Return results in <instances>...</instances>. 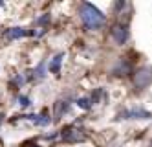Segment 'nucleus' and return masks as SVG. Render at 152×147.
Wrapping results in <instances>:
<instances>
[{
    "label": "nucleus",
    "instance_id": "f257e3e1",
    "mask_svg": "<svg viewBox=\"0 0 152 147\" xmlns=\"http://www.w3.org/2000/svg\"><path fill=\"white\" fill-rule=\"evenodd\" d=\"M79 15H81L83 24L88 28V30H99V28L104 24V15H103L94 4H88V2L81 4Z\"/></svg>",
    "mask_w": 152,
    "mask_h": 147
},
{
    "label": "nucleus",
    "instance_id": "f03ea898",
    "mask_svg": "<svg viewBox=\"0 0 152 147\" xmlns=\"http://www.w3.org/2000/svg\"><path fill=\"white\" fill-rule=\"evenodd\" d=\"M134 85L137 88H145L152 85V68H139L134 74Z\"/></svg>",
    "mask_w": 152,
    "mask_h": 147
},
{
    "label": "nucleus",
    "instance_id": "7ed1b4c3",
    "mask_svg": "<svg viewBox=\"0 0 152 147\" xmlns=\"http://www.w3.org/2000/svg\"><path fill=\"white\" fill-rule=\"evenodd\" d=\"M112 37H114V41H115L117 44L126 42V39H128V30H126V26L115 24V26L112 28Z\"/></svg>",
    "mask_w": 152,
    "mask_h": 147
},
{
    "label": "nucleus",
    "instance_id": "20e7f679",
    "mask_svg": "<svg viewBox=\"0 0 152 147\" xmlns=\"http://www.w3.org/2000/svg\"><path fill=\"white\" fill-rule=\"evenodd\" d=\"M62 138L66 140V142H79V140H83L84 136L77 131V129H73V127H66L62 131Z\"/></svg>",
    "mask_w": 152,
    "mask_h": 147
},
{
    "label": "nucleus",
    "instance_id": "39448f33",
    "mask_svg": "<svg viewBox=\"0 0 152 147\" xmlns=\"http://www.w3.org/2000/svg\"><path fill=\"white\" fill-rule=\"evenodd\" d=\"M24 35H28V31H26L24 28H11V30H7V31H6V37H7L9 41L20 39V37H24Z\"/></svg>",
    "mask_w": 152,
    "mask_h": 147
},
{
    "label": "nucleus",
    "instance_id": "423d86ee",
    "mask_svg": "<svg viewBox=\"0 0 152 147\" xmlns=\"http://www.w3.org/2000/svg\"><path fill=\"white\" fill-rule=\"evenodd\" d=\"M61 59H62V53H59L57 57L53 59V63L50 64V70H51V72H55V74L59 72V66H61Z\"/></svg>",
    "mask_w": 152,
    "mask_h": 147
},
{
    "label": "nucleus",
    "instance_id": "0eeeda50",
    "mask_svg": "<svg viewBox=\"0 0 152 147\" xmlns=\"http://www.w3.org/2000/svg\"><path fill=\"white\" fill-rule=\"evenodd\" d=\"M128 116L130 118H148L150 114H148V112H145V110H130Z\"/></svg>",
    "mask_w": 152,
    "mask_h": 147
},
{
    "label": "nucleus",
    "instance_id": "6e6552de",
    "mask_svg": "<svg viewBox=\"0 0 152 147\" xmlns=\"http://www.w3.org/2000/svg\"><path fill=\"white\" fill-rule=\"evenodd\" d=\"M77 103H79V107H81V109H90V99H86V98L79 99Z\"/></svg>",
    "mask_w": 152,
    "mask_h": 147
},
{
    "label": "nucleus",
    "instance_id": "1a4fd4ad",
    "mask_svg": "<svg viewBox=\"0 0 152 147\" xmlns=\"http://www.w3.org/2000/svg\"><path fill=\"white\" fill-rule=\"evenodd\" d=\"M18 101H20V105H24V107H28V105H29V99H28V98H20Z\"/></svg>",
    "mask_w": 152,
    "mask_h": 147
}]
</instances>
